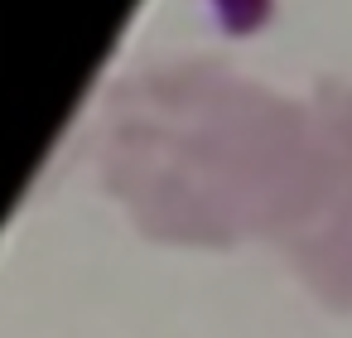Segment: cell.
Returning <instances> with one entry per match:
<instances>
[{
	"label": "cell",
	"instance_id": "1",
	"mask_svg": "<svg viewBox=\"0 0 352 338\" xmlns=\"http://www.w3.org/2000/svg\"><path fill=\"white\" fill-rule=\"evenodd\" d=\"M323 145L318 97L299 107L236 78L174 73L116 102L102 184L155 242L285 251L314 213Z\"/></svg>",
	"mask_w": 352,
	"mask_h": 338
},
{
	"label": "cell",
	"instance_id": "2",
	"mask_svg": "<svg viewBox=\"0 0 352 338\" xmlns=\"http://www.w3.org/2000/svg\"><path fill=\"white\" fill-rule=\"evenodd\" d=\"M323 102V184L314 213L289 237L285 261L333 309H352V92H318Z\"/></svg>",
	"mask_w": 352,
	"mask_h": 338
}]
</instances>
